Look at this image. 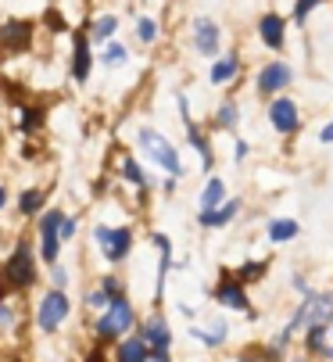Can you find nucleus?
<instances>
[{
	"label": "nucleus",
	"mask_w": 333,
	"mask_h": 362,
	"mask_svg": "<svg viewBox=\"0 0 333 362\" xmlns=\"http://www.w3.org/2000/svg\"><path fill=\"white\" fill-rule=\"evenodd\" d=\"M136 140H140V151L147 154V158H151L154 165H161L165 173H173V176H180V173H183L176 147H173L169 140H165L161 133H154V129H140V133H136Z\"/></svg>",
	"instance_id": "1"
},
{
	"label": "nucleus",
	"mask_w": 333,
	"mask_h": 362,
	"mask_svg": "<svg viewBox=\"0 0 333 362\" xmlns=\"http://www.w3.org/2000/svg\"><path fill=\"white\" fill-rule=\"evenodd\" d=\"M133 327V305L126 298H111V305L104 308V316L97 320V337L100 341H111V337H119Z\"/></svg>",
	"instance_id": "2"
},
{
	"label": "nucleus",
	"mask_w": 333,
	"mask_h": 362,
	"mask_svg": "<svg viewBox=\"0 0 333 362\" xmlns=\"http://www.w3.org/2000/svg\"><path fill=\"white\" fill-rule=\"evenodd\" d=\"M97 244L104 247V255L111 258V262H122V258L129 255V247H133V233L126 230V226H119V230H107V226H97Z\"/></svg>",
	"instance_id": "3"
},
{
	"label": "nucleus",
	"mask_w": 333,
	"mask_h": 362,
	"mask_svg": "<svg viewBox=\"0 0 333 362\" xmlns=\"http://www.w3.org/2000/svg\"><path fill=\"white\" fill-rule=\"evenodd\" d=\"M4 276L11 287H29L36 280V266H33V255L25 244H18V251L8 258V266H4Z\"/></svg>",
	"instance_id": "4"
},
{
	"label": "nucleus",
	"mask_w": 333,
	"mask_h": 362,
	"mask_svg": "<svg viewBox=\"0 0 333 362\" xmlns=\"http://www.w3.org/2000/svg\"><path fill=\"white\" fill-rule=\"evenodd\" d=\"M305 327H326L333 320V294H308V301L298 308Z\"/></svg>",
	"instance_id": "5"
},
{
	"label": "nucleus",
	"mask_w": 333,
	"mask_h": 362,
	"mask_svg": "<svg viewBox=\"0 0 333 362\" xmlns=\"http://www.w3.org/2000/svg\"><path fill=\"white\" fill-rule=\"evenodd\" d=\"M65 316H69V298L62 291H50L40 305V327L50 334V330H58L65 323Z\"/></svg>",
	"instance_id": "6"
},
{
	"label": "nucleus",
	"mask_w": 333,
	"mask_h": 362,
	"mask_svg": "<svg viewBox=\"0 0 333 362\" xmlns=\"http://www.w3.org/2000/svg\"><path fill=\"white\" fill-rule=\"evenodd\" d=\"M144 341L147 348H154V362H169V344H173V334H169V323L165 320H147L144 323Z\"/></svg>",
	"instance_id": "7"
},
{
	"label": "nucleus",
	"mask_w": 333,
	"mask_h": 362,
	"mask_svg": "<svg viewBox=\"0 0 333 362\" xmlns=\"http://www.w3.org/2000/svg\"><path fill=\"white\" fill-rule=\"evenodd\" d=\"M269 122H272V129H276V133H294V129L301 126L298 105H294V100H287V97L272 100V105H269Z\"/></svg>",
	"instance_id": "8"
},
{
	"label": "nucleus",
	"mask_w": 333,
	"mask_h": 362,
	"mask_svg": "<svg viewBox=\"0 0 333 362\" xmlns=\"http://www.w3.org/2000/svg\"><path fill=\"white\" fill-rule=\"evenodd\" d=\"M62 226H65V216L62 212H47L40 230H43V258L54 262L58 258V244H62Z\"/></svg>",
	"instance_id": "9"
},
{
	"label": "nucleus",
	"mask_w": 333,
	"mask_h": 362,
	"mask_svg": "<svg viewBox=\"0 0 333 362\" xmlns=\"http://www.w3.org/2000/svg\"><path fill=\"white\" fill-rule=\"evenodd\" d=\"M194 47L201 50V54H208V58L218 50V25L211 18H197L194 22Z\"/></svg>",
	"instance_id": "10"
},
{
	"label": "nucleus",
	"mask_w": 333,
	"mask_h": 362,
	"mask_svg": "<svg viewBox=\"0 0 333 362\" xmlns=\"http://www.w3.org/2000/svg\"><path fill=\"white\" fill-rule=\"evenodd\" d=\"M29 40H33L29 22H8L4 29H0V47H8V50H25Z\"/></svg>",
	"instance_id": "11"
},
{
	"label": "nucleus",
	"mask_w": 333,
	"mask_h": 362,
	"mask_svg": "<svg viewBox=\"0 0 333 362\" xmlns=\"http://www.w3.org/2000/svg\"><path fill=\"white\" fill-rule=\"evenodd\" d=\"M287 83H291V69H287V65H265V69H262V79H258V86H262L265 93L284 90Z\"/></svg>",
	"instance_id": "12"
},
{
	"label": "nucleus",
	"mask_w": 333,
	"mask_h": 362,
	"mask_svg": "<svg viewBox=\"0 0 333 362\" xmlns=\"http://www.w3.org/2000/svg\"><path fill=\"white\" fill-rule=\"evenodd\" d=\"M237 212H240V201H226V204H218V209L201 212V226H226Z\"/></svg>",
	"instance_id": "13"
},
{
	"label": "nucleus",
	"mask_w": 333,
	"mask_h": 362,
	"mask_svg": "<svg viewBox=\"0 0 333 362\" xmlns=\"http://www.w3.org/2000/svg\"><path fill=\"white\" fill-rule=\"evenodd\" d=\"M258 33H262V40H265V47H284V18L280 15H265L262 18V25H258Z\"/></svg>",
	"instance_id": "14"
},
{
	"label": "nucleus",
	"mask_w": 333,
	"mask_h": 362,
	"mask_svg": "<svg viewBox=\"0 0 333 362\" xmlns=\"http://www.w3.org/2000/svg\"><path fill=\"white\" fill-rule=\"evenodd\" d=\"M90 65H93V58H90L86 36H76V58H72V76H76V83H86V76H90Z\"/></svg>",
	"instance_id": "15"
},
{
	"label": "nucleus",
	"mask_w": 333,
	"mask_h": 362,
	"mask_svg": "<svg viewBox=\"0 0 333 362\" xmlns=\"http://www.w3.org/2000/svg\"><path fill=\"white\" fill-rule=\"evenodd\" d=\"M218 204H226V183H222V180L215 176V180H208V183H204V190H201V212L218 209Z\"/></svg>",
	"instance_id": "16"
},
{
	"label": "nucleus",
	"mask_w": 333,
	"mask_h": 362,
	"mask_svg": "<svg viewBox=\"0 0 333 362\" xmlns=\"http://www.w3.org/2000/svg\"><path fill=\"white\" fill-rule=\"evenodd\" d=\"M147 358H151V348H147L144 337H129V341H122V348H119V362H147Z\"/></svg>",
	"instance_id": "17"
},
{
	"label": "nucleus",
	"mask_w": 333,
	"mask_h": 362,
	"mask_svg": "<svg viewBox=\"0 0 333 362\" xmlns=\"http://www.w3.org/2000/svg\"><path fill=\"white\" fill-rule=\"evenodd\" d=\"M265 233H269L272 244H284V240H294L298 237V223L294 219H269Z\"/></svg>",
	"instance_id": "18"
},
{
	"label": "nucleus",
	"mask_w": 333,
	"mask_h": 362,
	"mask_svg": "<svg viewBox=\"0 0 333 362\" xmlns=\"http://www.w3.org/2000/svg\"><path fill=\"white\" fill-rule=\"evenodd\" d=\"M218 301L226 305V308H237V313H244V308H247V294H244L240 284H222L218 287Z\"/></svg>",
	"instance_id": "19"
},
{
	"label": "nucleus",
	"mask_w": 333,
	"mask_h": 362,
	"mask_svg": "<svg viewBox=\"0 0 333 362\" xmlns=\"http://www.w3.org/2000/svg\"><path fill=\"white\" fill-rule=\"evenodd\" d=\"M233 76H237V58H222V62L211 65V76H208V79L222 86V83H230Z\"/></svg>",
	"instance_id": "20"
},
{
	"label": "nucleus",
	"mask_w": 333,
	"mask_h": 362,
	"mask_svg": "<svg viewBox=\"0 0 333 362\" xmlns=\"http://www.w3.org/2000/svg\"><path fill=\"white\" fill-rule=\"evenodd\" d=\"M194 337H201L204 344H222V341H226V323L215 320L208 330H194Z\"/></svg>",
	"instance_id": "21"
},
{
	"label": "nucleus",
	"mask_w": 333,
	"mask_h": 362,
	"mask_svg": "<svg viewBox=\"0 0 333 362\" xmlns=\"http://www.w3.org/2000/svg\"><path fill=\"white\" fill-rule=\"evenodd\" d=\"M119 29V18H111V15H104L97 25H93V40H107L111 33H115Z\"/></svg>",
	"instance_id": "22"
},
{
	"label": "nucleus",
	"mask_w": 333,
	"mask_h": 362,
	"mask_svg": "<svg viewBox=\"0 0 333 362\" xmlns=\"http://www.w3.org/2000/svg\"><path fill=\"white\" fill-rule=\"evenodd\" d=\"M122 62H126V47H122V43H107L104 65H122Z\"/></svg>",
	"instance_id": "23"
},
{
	"label": "nucleus",
	"mask_w": 333,
	"mask_h": 362,
	"mask_svg": "<svg viewBox=\"0 0 333 362\" xmlns=\"http://www.w3.org/2000/svg\"><path fill=\"white\" fill-rule=\"evenodd\" d=\"M18 204H22V212H36L40 204H43V190H25Z\"/></svg>",
	"instance_id": "24"
},
{
	"label": "nucleus",
	"mask_w": 333,
	"mask_h": 362,
	"mask_svg": "<svg viewBox=\"0 0 333 362\" xmlns=\"http://www.w3.org/2000/svg\"><path fill=\"white\" fill-rule=\"evenodd\" d=\"M122 173H126V180H133L136 187H147V176L140 173V165H136L133 158H126V162H122Z\"/></svg>",
	"instance_id": "25"
},
{
	"label": "nucleus",
	"mask_w": 333,
	"mask_h": 362,
	"mask_svg": "<svg viewBox=\"0 0 333 362\" xmlns=\"http://www.w3.org/2000/svg\"><path fill=\"white\" fill-rule=\"evenodd\" d=\"M308 348L322 351L326 348V327H308Z\"/></svg>",
	"instance_id": "26"
},
{
	"label": "nucleus",
	"mask_w": 333,
	"mask_h": 362,
	"mask_svg": "<svg viewBox=\"0 0 333 362\" xmlns=\"http://www.w3.org/2000/svg\"><path fill=\"white\" fill-rule=\"evenodd\" d=\"M136 36H140L144 43H151V40L158 36V29H154V22H151V18H140V22H136Z\"/></svg>",
	"instance_id": "27"
},
{
	"label": "nucleus",
	"mask_w": 333,
	"mask_h": 362,
	"mask_svg": "<svg viewBox=\"0 0 333 362\" xmlns=\"http://www.w3.org/2000/svg\"><path fill=\"white\" fill-rule=\"evenodd\" d=\"M237 122V105H222L218 108V126H233Z\"/></svg>",
	"instance_id": "28"
},
{
	"label": "nucleus",
	"mask_w": 333,
	"mask_h": 362,
	"mask_svg": "<svg viewBox=\"0 0 333 362\" xmlns=\"http://www.w3.org/2000/svg\"><path fill=\"white\" fill-rule=\"evenodd\" d=\"M312 8H319V0H298V4H294V18L301 22V18H308V11Z\"/></svg>",
	"instance_id": "29"
},
{
	"label": "nucleus",
	"mask_w": 333,
	"mask_h": 362,
	"mask_svg": "<svg viewBox=\"0 0 333 362\" xmlns=\"http://www.w3.org/2000/svg\"><path fill=\"white\" fill-rule=\"evenodd\" d=\"M86 301H90L93 308H107V305H111V298H107V291H104V287H100V291H90V298H86Z\"/></svg>",
	"instance_id": "30"
},
{
	"label": "nucleus",
	"mask_w": 333,
	"mask_h": 362,
	"mask_svg": "<svg viewBox=\"0 0 333 362\" xmlns=\"http://www.w3.org/2000/svg\"><path fill=\"white\" fill-rule=\"evenodd\" d=\"M11 323H15V313H11L8 305H0V330H8Z\"/></svg>",
	"instance_id": "31"
},
{
	"label": "nucleus",
	"mask_w": 333,
	"mask_h": 362,
	"mask_svg": "<svg viewBox=\"0 0 333 362\" xmlns=\"http://www.w3.org/2000/svg\"><path fill=\"white\" fill-rule=\"evenodd\" d=\"M65 284H69V273H65V269H54V287H58V291H62Z\"/></svg>",
	"instance_id": "32"
},
{
	"label": "nucleus",
	"mask_w": 333,
	"mask_h": 362,
	"mask_svg": "<svg viewBox=\"0 0 333 362\" xmlns=\"http://www.w3.org/2000/svg\"><path fill=\"white\" fill-rule=\"evenodd\" d=\"M319 140H322V144H333V119H329V122L322 126V133H319Z\"/></svg>",
	"instance_id": "33"
},
{
	"label": "nucleus",
	"mask_w": 333,
	"mask_h": 362,
	"mask_svg": "<svg viewBox=\"0 0 333 362\" xmlns=\"http://www.w3.org/2000/svg\"><path fill=\"white\" fill-rule=\"evenodd\" d=\"M247 158V144L244 140H237V162H244Z\"/></svg>",
	"instance_id": "34"
},
{
	"label": "nucleus",
	"mask_w": 333,
	"mask_h": 362,
	"mask_svg": "<svg viewBox=\"0 0 333 362\" xmlns=\"http://www.w3.org/2000/svg\"><path fill=\"white\" fill-rule=\"evenodd\" d=\"M76 233V223L72 219H65V226H62V237H72Z\"/></svg>",
	"instance_id": "35"
},
{
	"label": "nucleus",
	"mask_w": 333,
	"mask_h": 362,
	"mask_svg": "<svg viewBox=\"0 0 333 362\" xmlns=\"http://www.w3.org/2000/svg\"><path fill=\"white\" fill-rule=\"evenodd\" d=\"M4 201H8V190H4V187H0V209H4Z\"/></svg>",
	"instance_id": "36"
},
{
	"label": "nucleus",
	"mask_w": 333,
	"mask_h": 362,
	"mask_svg": "<svg viewBox=\"0 0 333 362\" xmlns=\"http://www.w3.org/2000/svg\"><path fill=\"white\" fill-rule=\"evenodd\" d=\"M329 341H333V320H329Z\"/></svg>",
	"instance_id": "37"
},
{
	"label": "nucleus",
	"mask_w": 333,
	"mask_h": 362,
	"mask_svg": "<svg viewBox=\"0 0 333 362\" xmlns=\"http://www.w3.org/2000/svg\"><path fill=\"white\" fill-rule=\"evenodd\" d=\"M240 362H258V358H240Z\"/></svg>",
	"instance_id": "38"
}]
</instances>
